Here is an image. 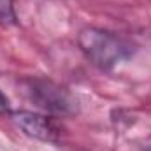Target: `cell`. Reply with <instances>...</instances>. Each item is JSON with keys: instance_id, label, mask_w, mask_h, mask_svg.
I'll use <instances>...</instances> for the list:
<instances>
[{"instance_id": "6da1fadb", "label": "cell", "mask_w": 151, "mask_h": 151, "mask_svg": "<svg viewBox=\"0 0 151 151\" xmlns=\"http://www.w3.org/2000/svg\"><path fill=\"white\" fill-rule=\"evenodd\" d=\"M77 42L81 51L104 70H111L118 63L128 60L134 53V46L127 39L100 28H84L79 34Z\"/></svg>"}, {"instance_id": "7a4b0ae2", "label": "cell", "mask_w": 151, "mask_h": 151, "mask_svg": "<svg viewBox=\"0 0 151 151\" xmlns=\"http://www.w3.org/2000/svg\"><path fill=\"white\" fill-rule=\"evenodd\" d=\"M11 118L30 137L47 141V142L58 141L60 130L56 128L55 121L44 114L32 113V111H14V113H11Z\"/></svg>"}, {"instance_id": "3957f363", "label": "cell", "mask_w": 151, "mask_h": 151, "mask_svg": "<svg viewBox=\"0 0 151 151\" xmlns=\"http://www.w3.org/2000/svg\"><path fill=\"white\" fill-rule=\"evenodd\" d=\"M0 18L2 19H7V18H14L12 16V11H11V4H5V0H0Z\"/></svg>"}, {"instance_id": "277c9868", "label": "cell", "mask_w": 151, "mask_h": 151, "mask_svg": "<svg viewBox=\"0 0 151 151\" xmlns=\"http://www.w3.org/2000/svg\"><path fill=\"white\" fill-rule=\"evenodd\" d=\"M4 113H9V102H7L5 95L0 91V114H4Z\"/></svg>"}]
</instances>
